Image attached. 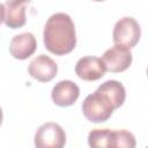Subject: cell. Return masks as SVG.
Returning <instances> with one entry per match:
<instances>
[{"label": "cell", "instance_id": "4", "mask_svg": "<svg viewBox=\"0 0 148 148\" xmlns=\"http://www.w3.org/2000/svg\"><path fill=\"white\" fill-rule=\"evenodd\" d=\"M66 143V133L57 123H45L38 127L35 134L37 148H61Z\"/></svg>", "mask_w": 148, "mask_h": 148}, {"label": "cell", "instance_id": "16", "mask_svg": "<svg viewBox=\"0 0 148 148\" xmlns=\"http://www.w3.org/2000/svg\"><path fill=\"white\" fill-rule=\"evenodd\" d=\"M94 1H103V0H94Z\"/></svg>", "mask_w": 148, "mask_h": 148}, {"label": "cell", "instance_id": "5", "mask_svg": "<svg viewBox=\"0 0 148 148\" xmlns=\"http://www.w3.org/2000/svg\"><path fill=\"white\" fill-rule=\"evenodd\" d=\"M101 59L104 62L106 71L111 73H119L127 69L132 64V53L130 49L116 44L108 49Z\"/></svg>", "mask_w": 148, "mask_h": 148}, {"label": "cell", "instance_id": "13", "mask_svg": "<svg viewBox=\"0 0 148 148\" xmlns=\"http://www.w3.org/2000/svg\"><path fill=\"white\" fill-rule=\"evenodd\" d=\"M136 145L134 135L125 130L112 131L110 148H134Z\"/></svg>", "mask_w": 148, "mask_h": 148}, {"label": "cell", "instance_id": "11", "mask_svg": "<svg viewBox=\"0 0 148 148\" xmlns=\"http://www.w3.org/2000/svg\"><path fill=\"white\" fill-rule=\"evenodd\" d=\"M97 90L103 92L113 104L114 109L120 108L126 98V91L123 83H120L117 80H108L101 86H98Z\"/></svg>", "mask_w": 148, "mask_h": 148}, {"label": "cell", "instance_id": "3", "mask_svg": "<svg viewBox=\"0 0 148 148\" xmlns=\"http://www.w3.org/2000/svg\"><path fill=\"white\" fill-rule=\"evenodd\" d=\"M141 28L135 18L131 16H125L116 22L113 27L112 38L114 44L132 49L140 39Z\"/></svg>", "mask_w": 148, "mask_h": 148}, {"label": "cell", "instance_id": "15", "mask_svg": "<svg viewBox=\"0 0 148 148\" xmlns=\"http://www.w3.org/2000/svg\"><path fill=\"white\" fill-rule=\"evenodd\" d=\"M2 119H3V114H2V110H1V108H0V126H1V124H2Z\"/></svg>", "mask_w": 148, "mask_h": 148}, {"label": "cell", "instance_id": "2", "mask_svg": "<svg viewBox=\"0 0 148 148\" xmlns=\"http://www.w3.org/2000/svg\"><path fill=\"white\" fill-rule=\"evenodd\" d=\"M113 110L116 109L112 102L97 89L94 94L88 95L82 103V112L91 123L106 121L111 117Z\"/></svg>", "mask_w": 148, "mask_h": 148}, {"label": "cell", "instance_id": "9", "mask_svg": "<svg viewBox=\"0 0 148 148\" xmlns=\"http://www.w3.org/2000/svg\"><path fill=\"white\" fill-rule=\"evenodd\" d=\"M36 47H37L36 37L31 32H22L12 38L9 45V52L15 59L24 60L34 54Z\"/></svg>", "mask_w": 148, "mask_h": 148}, {"label": "cell", "instance_id": "12", "mask_svg": "<svg viewBox=\"0 0 148 148\" xmlns=\"http://www.w3.org/2000/svg\"><path fill=\"white\" fill-rule=\"evenodd\" d=\"M112 131L109 128H96L92 130L88 135V143L90 147H111Z\"/></svg>", "mask_w": 148, "mask_h": 148}, {"label": "cell", "instance_id": "8", "mask_svg": "<svg viewBox=\"0 0 148 148\" xmlns=\"http://www.w3.org/2000/svg\"><path fill=\"white\" fill-rule=\"evenodd\" d=\"M80 96L79 86L71 80H61L52 88L51 97L58 106L73 105Z\"/></svg>", "mask_w": 148, "mask_h": 148}, {"label": "cell", "instance_id": "10", "mask_svg": "<svg viewBox=\"0 0 148 148\" xmlns=\"http://www.w3.org/2000/svg\"><path fill=\"white\" fill-rule=\"evenodd\" d=\"M30 0H7L5 3V23L12 29L21 28L25 24V9Z\"/></svg>", "mask_w": 148, "mask_h": 148}, {"label": "cell", "instance_id": "6", "mask_svg": "<svg viewBox=\"0 0 148 148\" xmlns=\"http://www.w3.org/2000/svg\"><path fill=\"white\" fill-rule=\"evenodd\" d=\"M28 72L34 79L40 82H49L57 75L58 66L56 61L49 56L39 54L30 61Z\"/></svg>", "mask_w": 148, "mask_h": 148}, {"label": "cell", "instance_id": "7", "mask_svg": "<svg viewBox=\"0 0 148 148\" xmlns=\"http://www.w3.org/2000/svg\"><path fill=\"white\" fill-rule=\"evenodd\" d=\"M104 62L98 57L87 56L77 60L75 65L76 75L84 81H96L105 74Z\"/></svg>", "mask_w": 148, "mask_h": 148}, {"label": "cell", "instance_id": "14", "mask_svg": "<svg viewBox=\"0 0 148 148\" xmlns=\"http://www.w3.org/2000/svg\"><path fill=\"white\" fill-rule=\"evenodd\" d=\"M5 14H6V8L5 5L0 2V24L5 21Z\"/></svg>", "mask_w": 148, "mask_h": 148}, {"label": "cell", "instance_id": "1", "mask_svg": "<svg viewBox=\"0 0 148 148\" xmlns=\"http://www.w3.org/2000/svg\"><path fill=\"white\" fill-rule=\"evenodd\" d=\"M43 38L45 47L57 56L72 52L76 45V34L71 16L65 13L51 15L45 23Z\"/></svg>", "mask_w": 148, "mask_h": 148}]
</instances>
